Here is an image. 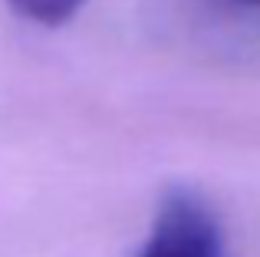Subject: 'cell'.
<instances>
[{
  "instance_id": "3957f363",
  "label": "cell",
  "mask_w": 260,
  "mask_h": 257,
  "mask_svg": "<svg viewBox=\"0 0 260 257\" xmlns=\"http://www.w3.org/2000/svg\"><path fill=\"white\" fill-rule=\"evenodd\" d=\"M241 4H247V7H260V0H241Z\"/></svg>"
},
{
  "instance_id": "7a4b0ae2",
  "label": "cell",
  "mask_w": 260,
  "mask_h": 257,
  "mask_svg": "<svg viewBox=\"0 0 260 257\" xmlns=\"http://www.w3.org/2000/svg\"><path fill=\"white\" fill-rule=\"evenodd\" d=\"M83 4L86 0H10V7L20 17L33 20V23H43V26L66 23Z\"/></svg>"
},
{
  "instance_id": "6da1fadb",
  "label": "cell",
  "mask_w": 260,
  "mask_h": 257,
  "mask_svg": "<svg viewBox=\"0 0 260 257\" xmlns=\"http://www.w3.org/2000/svg\"><path fill=\"white\" fill-rule=\"evenodd\" d=\"M139 257H224L221 221L198 191L175 185L161 195Z\"/></svg>"
}]
</instances>
